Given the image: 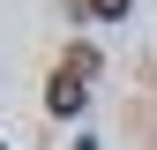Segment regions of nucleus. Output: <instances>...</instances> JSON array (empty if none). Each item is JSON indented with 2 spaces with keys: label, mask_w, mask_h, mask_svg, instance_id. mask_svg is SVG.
<instances>
[{
  "label": "nucleus",
  "mask_w": 157,
  "mask_h": 150,
  "mask_svg": "<svg viewBox=\"0 0 157 150\" xmlns=\"http://www.w3.org/2000/svg\"><path fill=\"white\" fill-rule=\"evenodd\" d=\"M127 8H135V0H90V15H97V23H127Z\"/></svg>",
  "instance_id": "f03ea898"
},
{
  "label": "nucleus",
  "mask_w": 157,
  "mask_h": 150,
  "mask_svg": "<svg viewBox=\"0 0 157 150\" xmlns=\"http://www.w3.org/2000/svg\"><path fill=\"white\" fill-rule=\"evenodd\" d=\"M45 105L60 112V120H75V112H82V83H75V75H52V90H45Z\"/></svg>",
  "instance_id": "f257e3e1"
},
{
  "label": "nucleus",
  "mask_w": 157,
  "mask_h": 150,
  "mask_svg": "<svg viewBox=\"0 0 157 150\" xmlns=\"http://www.w3.org/2000/svg\"><path fill=\"white\" fill-rule=\"evenodd\" d=\"M0 150H8V143H0Z\"/></svg>",
  "instance_id": "20e7f679"
},
{
  "label": "nucleus",
  "mask_w": 157,
  "mask_h": 150,
  "mask_svg": "<svg viewBox=\"0 0 157 150\" xmlns=\"http://www.w3.org/2000/svg\"><path fill=\"white\" fill-rule=\"evenodd\" d=\"M67 75H75V83H82V75H97V53H90V45H75V53H67Z\"/></svg>",
  "instance_id": "7ed1b4c3"
}]
</instances>
